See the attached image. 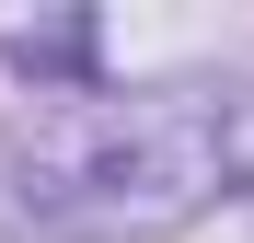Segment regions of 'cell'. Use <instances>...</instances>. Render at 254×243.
Returning a JSON list of instances; mask_svg holds the SVG:
<instances>
[{
  "mask_svg": "<svg viewBox=\"0 0 254 243\" xmlns=\"http://www.w3.org/2000/svg\"><path fill=\"white\" fill-rule=\"evenodd\" d=\"M254 162L231 93H58L0 139L12 220L35 232H162Z\"/></svg>",
  "mask_w": 254,
  "mask_h": 243,
  "instance_id": "obj_1",
  "label": "cell"
},
{
  "mask_svg": "<svg viewBox=\"0 0 254 243\" xmlns=\"http://www.w3.org/2000/svg\"><path fill=\"white\" fill-rule=\"evenodd\" d=\"M93 47H104V35H93V12H69V23H47V35H23V70L35 81H69V93H104V70H93Z\"/></svg>",
  "mask_w": 254,
  "mask_h": 243,
  "instance_id": "obj_2",
  "label": "cell"
}]
</instances>
